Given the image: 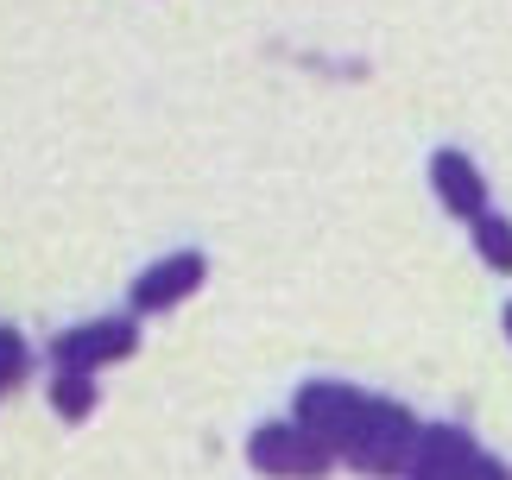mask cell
<instances>
[{"label": "cell", "instance_id": "6da1fadb", "mask_svg": "<svg viewBox=\"0 0 512 480\" xmlns=\"http://www.w3.org/2000/svg\"><path fill=\"white\" fill-rule=\"evenodd\" d=\"M298 424L336 455V462L361 468V474H405L411 468V443H418V417L405 405H392L380 392L361 386H336V379H310L298 392Z\"/></svg>", "mask_w": 512, "mask_h": 480}, {"label": "cell", "instance_id": "7a4b0ae2", "mask_svg": "<svg viewBox=\"0 0 512 480\" xmlns=\"http://www.w3.org/2000/svg\"><path fill=\"white\" fill-rule=\"evenodd\" d=\"M418 480H506V468L487 455L468 430L449 424H418V443H411V468Z\"/></svg>", "mask_w": 512, "mask_h": 480}, {"label": "cell", "instance_id": "3957f363", "mask_svg": "<svg viewBox=\"0 0 512 480\" xmlns=\"http://www.w3.org/2000/svg\"><path fill=\"white\" fill-rule=\"evenodd\" d=\"M133 348H140V323L133 316H89V323L51 335L45 360L51 367H70V373H102L114 360H127Z\"/></svg>", "mask_w": 512, "mask_h": 480}, {"label": "cell", "instance_id": "277c9868", "mask_svg": "<svg viewBox=\"0 0 512 480\" xmlns=\"http://www.w3.org/2000/svg\"><path fill=\"white\" fill-rule=\"evenodd\" d=\"M247 462L260 468V474H329V468H336V455H329L317 436L291 417V424H260V430L247 436Z\"/></svg>", "mask_w": 512, "mask_h": 480}, {"label": "cell", "instance_id": "5b68a950", "mask_svg": "<svg viewBox=\"0 0 512 480\" xmlns=\"http://www.w3.org/2000/svg\"><path fill=\"white\" fill-rule=\"evenodd\" d=\"M203 278H209V259H203V253H165L159 266H146L140 278H133L127 304H133V316H159V310H177L184 297H196V291H203Z\"/></svg>", "mask_w": 512, "mask_h": 480}, {"label": "cell", "instance_id": "8992f818", "mask_svg": "<svg viewBox=\"0 0 512 480\" xmlns=\"http://www.w3.org/2000/svg\"><path fill=\"white\" fill-rule=\"evenodd\" d=\"M430 184H437V196H443V209L449 215H462V222H475V215L487 209V177L475 171V158L468 152H437L430 158Z\"/></svg>", "mask_w": 512, "mask_h": 480}, {"label": "cell", "instance_id": "52a82bcc", "mask_svg": "<svg viewBox=\"0 0 512 480\" xmlns=\"http://www.w3.org/2000/svg\"><path fill=\"white\" fill-rule=\"evenodd\" d=\"M51 405H57V417H64V424H83V417L102 405V398H95V373L57 367V379H51Z\"/></svg>", "mask_w": 512, "mask_h": 480}, {"label": "cell", "instance_id": "ba28073f", "mask_svg": "<svg viewBox=\"0 0 512 480\" xmlns=\"http://www.w3.org/2000/svg\"><path fill=\"white\" fill-rule=\"evenodd\" d=\"M468 228H475V253L487 259V266H494V272H512V222H506V215L481 209Z\"/></svg>", "mask_w": 512, "mask_h": 480}, {"label": "cell", "instance_id": "9c48e42d", "mask_svg": "<svg viewBox=\"0 0 512 480\" xmlns=\"http://www.w3.org/2000/svg\"><path fill=\"white\" fill-rule=\"evenodd\" d=\"M26 373H32V348H26V335L0 323V392H7V386H19Z\"/></svg>", "mask_w": 512, "mask_h": 480}, {"label": "cell", "instance_id": "30bf717a", "mask_svg": "<svg viewBox=\"0 0 512 480\" xmlns=\"http://www.w3.org/2000/svg\"><path fill=\"white\" fill-rule=\"evenodd\" d=\"M506 335H512V310H506Z\"/></svg>", "mask_w": 512, "mask_h": 480}]
</instances>
